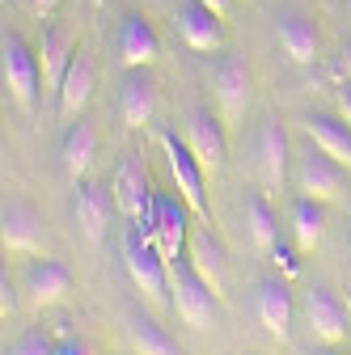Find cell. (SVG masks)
<instances>
[{
	"label": "cell",
	"instance_id": "cell-1",
	"mask_svg": "<svg viewBox=\"0 0 351 355\" xmlns=\"http://www.w3.org/2000/svg\"><path fill=\"white\" fill-rule=\"evenodd\" d=\"M123 266L131 284L140 288V296L153 304V309H173V296H169V262L161 258V250L153 241H144L136 229H123Z\"/></svg>",
	"mask_w": 351,
	"mask_h": 355
},
{
	"label": "cell",
	"instance_id": "cell-2",
	"mask_svg": "<svg viewBox=\"0 0 351 355\" xmlns=\"http://www.w3.org/2000/svg\"><path fill=\"white\" fill-rule=\"evenodd\" d=\"M0 72H5V89L9 98L34 114L38 110V85H42V64L38 55L30 51V42L13 30H5V38H0Z\"/></svg>",
	"mask_w": 351,
	"mask_h": 355
},
{
	"label": "cell",
	"instance_id": "cell-3",
	"mask_svg": "<svg viewBox=\"0 0 351 355\" xmlns=\"http://www.w3.org/2000/svg\"><path fill=\"white\" fill-rule=\"evenodd\" d=\"M169 296H173V313L191 330H207L216 322V313H221V296L199 279V271L187 258L169 262Z\"/></svg>",
	"mask_w": 351,
	"mask_h": 355
},
{
	"label": "cell",
	"instance_id": "cell-4",
	"mask_svg": "<svg viewBox=\"0 0 351 355\" xmlns=\"http://www.w3.org/2000/svg\"><path fill=\"white\" fill-rule=\"evenodd\" d=\"M161 153H165V161H169V173H173V187H178V195L187 199V207L195 211V220L199 225H207V191H203V165H199V157L191 153V144L187 140H178L173 131H161Z\"/></svg>",
	"mask_w": 351,
	"mask_h": 355
},
{
	"label": "cell",
	"instance_id": "cell-5",
	"mask_svg": "<svg viewBox=\"0 0 351 355\" xmlns=\"http://www.w3.org/2000/svg\"><path fill=\"white\" fill-rule=\"evenodd\" d=\"M114 203H119V216L127 220H144L157 211V191H153V178H148V161L144 153H127L123 165L114 169Z\"/></svg>",
	"mask_w": 351,
	"mask_h": 355
},
{
	"label": "cell",
	"instance_id": "cell-6",
	"mask_svg": "<svg viewBox=\"0 0 351 355\" xmlns=\"http://www.w3.org/2000/svg\"><path fill=\"white\" fill-rule=\"evenodd\" d=\"M296 191L305 199L334 203L347 191V169H343V161H334L322 144L309 140V148L300 153V165H296Z\"/></svg>",
	"mask_w": 351,
	"mask_h": 355
},
{
	"label": "cell",
	"instance_id": "cell-7",
	"mask_svg": "<svg viewBox=\"0 0 351 355\" xmlns=\"http://www.w3.org/2000/svg\"><path fill=\"white\" fill-rule=\"evenodd\" d=\"M250 85H254V72L246 64V55H225L221 64L212 68V89H216V102H221V119L225 127H237L246 119V106H250Z\"/></svg>",
	"mask_w": 351,
	"mask_h": 355
},
{
	"label": "cell",
	"instance_id": "cell-8",
	"mask_svg": "<svg viewBox=\"0 0 351 355\" xmlns=\"http://www.w3.org/2000/svg\"><path fill=\"white\" fill-rule=\"evenodd\" d=\"M187 144H191V153L199 157L203 173H221V169H225V157H229L225 119L212 114L207 106H191V114H187Z\"/></svg>",
	"mask_w": 351,
	"mask_h": 355
},
{
	"label": "cell",
	"instance_id": "cell-9",
	"mask_svg": "<svg viewBox=\"0 0 351 355\" xmlns=\"http://www.w3.org/2000/svg\"><path fill=\"white\" fill-rule=\"evenodd\" d=\"M191 207H187V199L178 195H161L157 191V225H153V245L161 250V258L165 262H178V258H187V245H191Z\"/></svg>",
	"mask_w": 351,
	"mask_h": 355
},
{
	"label": "cell",
	"instance_id": "cell-10",
	"mask_svg": "<svg viewBox=\"0 0 351 355\" xmlns=\"http://www.w3.org/2000/svg\"><path fill=\"white\" fill-rule=\"evenodd\" d=\"M0 245H5V254H42L47 250L42 220L30 203L5 199V211H0Z\"/></svg>",
	"mask_w": 351,
	"mask_h": 355
},
{
	"label": "cell",
	"instance_id": "cell-11",
	"mask_svg": "<svg viewBox=\"0 0 351 355\" xmlns=\"http://www.w3.org/2000/svg\"><path fill=\"white\" fill-rule=\"evenodd\" d=\"M225 17H216L203 0H178L173 9V26H178L182 42L191 51H221L225 47Z\"/></svg>",
	"mask_w": 351,
	"mask_h": 355
},
{
	"label": "cell",
	"instance_id": "cell-12",
	"mask_svg": "<svg viewBox=\"0 0 351 355\" xmlns=\"http://www.w3.org/2000/svg\"><path fill=\"white\" fill-rule=\"evenodd\" d=\"M157 110V80L148 68H123L119 76V114L131 131H140L153 123Z\"/></svg>",
	"mask_w": 351,
	"mask_h": 355
},
{
	"label": "cell",
	"instance_id": "cell-13",
	"mask_svg": "<svg viewBox=\"0 0 351 355\" xmlns=\"http://www.w3.org/2000/svg\"><path fill=\"white\" fill-rule=\"evenodd\" d=\"M305 313H309V326H314V334H318L322 343H330V347L347 343V334H351V313H347V304H343L326 284H314V288H309V296H305Z\"/></svg>",
	"mask_w": 351,
	"mask_h": 355
},
{
	"label": "cell",
	"instance_id": "cell-14",
	"mask_svg": "<svg viewBox=\"0 0 351 355\" xmlns=\"http://www.w3.org/2000/svg\"><path fill=\"white\" fill-rule=\"evenodd\" d=\"M114 211H119L114 187H106V182H80L76 187V225H80V233H85L89 245H98L106 237Z\"/></svg>",
	"mask_w": 351,
	"mask_h": 355
},
{
	"label": "cell",
	"instance_id": "cell-15",
	"mask_svg": "<svg viewBox=\"0 0 351 355\" xmlns=\"http://www.w3.org/2000/svg\"><path fill=\"white\" fill-rule=\"evenodd\" d=\"M114 47H119V64L123 68H148L161 55V38H157L153 21L144 13H123Z\"/></svg>",
	"mask_w": 351,
	"mask_h": 355
},
{
	"label": "cell",
	"instance_id": "cell-16",
	"mask_svg": "<svg viewBox=\"0 0 351 355\" xmlns=\"http://www.w3.org/2000/svg\"><path fill=\"white\" fill-rule=\"evenodd\" d=\"M275 38H280V47H284L296 64H314L318 51H322V34H318L314 17L300 13V9H284V13H280Z\"/></svg>",
	"mask_w": 351,
	"mask_h": 355
},
{
	"label": "cell",
	"instance_id": "cell-17",
	"mask_svg": "<svg viewBox=\"0 0 351 355\" xmlns=\"http://www.w3.org/2000/svg\"><path fill=\"white\" fill-rule=\"evenodd\" d=\"M187 262L195 266L199 279H203L216 296H225V245H221V237H216L207 225H195V229H191Z\"/></svg>",
	"mask_w": 351,
	"mask_h": 355
},
{
	"label": "cell",
	"instance_id": "cell-18",
	"mask_svg": "<svg viewBox=\"0 0 351 355\" xmlns=\"http://www.w3.org/2000/svg\"><path fill=\"white\" fill-rule=\"evenodd\" d=\"M258 169L271 191H284V182H288V127L280 123V114H267V123L258 131Z\"/></svg>",
	"mask_w": 351,
	"mask_h": 355
},
{
	"label": "cell",
	"instance_id": "cell-19",
	"mask_svg": "<svg viewBox=\"0 0 351 355\" xmlns=\"http://www.w3.org/2000/svg\"><path fill=\"white\" fill-rule=\"evenodd\" d=\"M258 322L267 326L271 338L288 343V334H292V292H288L284 275H267L258 284Z\"/></svg>",
	"mask_w": 351,
	"mask_h": 355
},
{
	"label": "cell",
	"instance_id": "cell-20",
	"mask_svg": "<svg viewBox=\"0 0 351 355\" xmlns=\"http://www.w3.org/2000/svg\"><path fill=\"white\" fill-rule=\"evenodd\" d=\"M68 292H72V271L64 262H55V258H42V262H34L26 271V296H30L34 309H51Z\"/></svg>",
	"mask_w": 351,
	"mask_h": 355
},
{
	"label": "cell",
	"instance_id": "cell-21",
	"mask_svg": "<svg viewBox=\"0 0 351 355\" xmlns=\"http://www.w3.org/2000/svg\"><path fill=\"white\" fill-rule=\"evenodd\" d=\"M94 80H98L94 60L76 51V55H72V64H68V76H64V85H60V94H55V102H60V114H64V119H76L85 106H89V98H94Z\"/></svg>",
	"mask_w": 351,
	"mask_h": 355
},
{
	"label": "cell",
	"instance_id": "cell-22",
	"mask_svg": "<svg viewBox=\"0 0 351 355\" xmlns=\"http://www.w3.org/2000/svg\"><path fill=\"white\" fill-rule=\"evenodd\" d=\"M305 127H309V140L322 144L334 161H343L351 169V127L343 123V114H322L314 110L309 119H305Z\"/></svg>",
	"mask_w": 351,
	"mask_h": 355
},
{
	"label": "cell",
	"instance_id": "cell-23",
	"mask_svg": "<svg viewBox=\"0 0 351 355\" xmlns=\"http://www.w3.org/2000/svg\"><path fill=\"white\" fill-rule=\"evenodd\" d=\"M94 153H98V131H94V123H85V119H76L68 131H64V148H60V157H64V169L76 178L89 173V165H94Z\"/></svg>",
	"mask_w": 351,
	"mask_h": 355
},
{
	"label": "cell",
	"instance_id": "cell-24",
	"mask_svg": "<svg viewBox=\"0 0 351 355\" xmlns=\"http://www.w3.org/2000/svg\"><path fill=\"white\" fill-rule=\"evenodd\" d=\"M42 60V80H47V89H55L60 94V85H64V76H68V64H72V38L60 30V26H47L42 30V51H38Z\"/></svg>",
	"mask_w": 351,
	"mask_h": 355
},
{
	"label": "cell",
	"instance_id": "cell-25",
	"mask_svg": "<svg viewBox=\"0 0 351 355\" xmlns=\"http://www.w3.org/2000/svg\"><path fill=\"white\" fill-rule=\"evenodd\" d=\"M288 220H292V241H296V250L309 254V250L322 241V233H326V203L296 195V203H292Z\"/></svg>",
	"mask_w": 351,
	"mask_h": 355
},
{
	"label": "cell",
	"instance_id": "cell-26",
	"mask_svg": "<svg viewBox=\"0 0 351 355\" xmlns=\"http://www.w3.org/2000/svg\"><path fill=\"white\" fill-rule=\"evenodd\" d=\"M246 233H250L254 250H262V254H271V250H275V241H280V220H275V207H271V199H267V195H258V191L246 199Z\"/></svg>",
	"mask_w": 351,
	"mask_h": 355
},
{
	"label": "cell",
	"instance_id": "cell-27",
	"mask_svg": "<svg viewBox=\"0 0 351 355\" xmlns=\"http://www.w3.org/2000/svg\"><path fill=\"white\" fill-rule=\"evenodd\" d=\"M131 347H136V355H182V347L157 322H131Z\"/></svg>",
	"mask_w": 351,
	"mask_h": 355
},
{
	"label": "cell",
	"instance_id": "cell-28",
	"mask_svg": "<svg viewBox=\"0 0 351 355\" xmlns=\"http://www.w3.org/2000/svg\"><path fill=\"white\" fill-rule=\"evenodd\" d=\"M9 355H55V343H51L47 334H38V330H26V334L13 343Z\"/></svg>",
	"mask_w": 351,
	"mask_h": 355
},
{
	"label": "cell",
	"instance_id": "cell-29",
	"mask_svg": "<svg viewBox=\"0 0 351 355\" xmlns=\"http://www.w3.org/2000/svg\"><path fill=\"white\" fill-rule=\"evenodd\" d=\"M271 258L284 266V275H300V258H292V250L284 245V241H275V250H271Z\"/></svg>",
	"mask_w": 351,
	"mask_h": 355
},
{
	"label": "cell",
	"instance_id": "cell-30",
	"mask_svg": "<svg viewBox=\"0 0 351 355\" xmlns=\"http://www.w3.org/2000/svg\"><path fill=\"white\" fill-rule=\"evenodd\" d=\"M334 106H339L343 123L351 127V85H339V89H334Z\"/></svg>",
	"mask_w": 351,
	"mask_h": 355
},
{
	"label": "cell",
	"instance_id": "cell-31",
	"mask_svg": "<svg viewBox=\"0 0 351 355\" xmlns=\"http://www.w3.org/2000/svg\"><path fill=\"white\" fill-rule=\"evenodd\" d=\"M55 355H89V347H85L80 338H72V334H64V338L55 343Z\"/></svg>",
	"mask_w": 351,
	"mask_h": 355
},
{
	"label": "cell",
	"instance_id": "cell-32",
	"mask_svg": "<svg viewBox=\"0 0 351 355\" xmlns=\"http://www.w3.org/2000/svg\"><path fill=\"white\" fill-rule=\"evenodd\" d=\"M0 292H5V300H0V313L9 318V313H13V284H9V275L0 279Z\"/></svg>",
	"mask_w": 351,
	"mask_h": 355
},
{
	"label": "cell",
	"instance_id": "cell-33",
	"mask_svg": "<svg viewBox=\"0 0 351 355\" xmlns=\"http://www.w3.org/2000/svg\"><path fill=\"white\" fill-rule=\"evenodd\" d=\"M203 5L216 13V17H229V9H233V0H203Z\"/></svg>",
	"mask_w": 351,
	"mask_h": 355
},
{
	"label": "cell",
	"instance_id": "cell-34",
	"mask_svg": "<svg viewBox=\"0 0 351 355\" xmlns=\"http://www.w3.org/2000/svg\"><path fill=\"white\" fill-rule=\"evenodd\" d=\"M55 5H60V0H30V9H34L38 17H47V13H51Z\"/></svg>",
	"mask_w": 351,
	"mask_h": 355
},
{
	"label": "cell",
	"instance_id": "cell-35",
	"mask_svg": "<svg viewBox=\"0 0 351 355\" xmlns=\"http://www.w3.org/2000/svg\"><path fill=\"white\" fill-rule=\"evenodd\" d=\"M339 72H343V76H351V42H347L343 55H339Z\"/></svg>",
	"mask_w": 351,
	"mask_h": 355
},
{
	"label": "cell",
	"instance_id": "cell-36",
	"mask_svg": "<svg viewBox=\"0 0 351 355\" xmlns=\"http://www.w3.org/2000/svg\"><path fill=\"white\" fill-rule=\"evenodd\" d=\"M347 313H351V296H347Z\"/></svg>",
	"mask_w": 351,
	"mask_h": 355
},
{
	"label": "cell",
	"instance_id": "cell-37",
	"mask_svg": "<svg viewBox=\"0 0 351 355\" xmlns=\"http://www.w3.org/2000/svg\"><path fill=\"white\" fill-rule=\"evenodd\" d=\"M347 13H351V0H347Z\"/></svg>",
	"mask_w": 351,
	"mask_h": 355
},
{
	"label": "cell",
	"instance_id": "cell-38",
	"mask_svg": "<svg viewBox=\"0 0 351 355\" xmlns=\"http://www.w3.org/2000/svg\"><path fill=\"white\" fill-rule=\"evenodd\" d=\"M98 5H102V0H98Z\"/></svg>",
	"mask_w": 351,
	"mask_h": 355
}]
</instances>
